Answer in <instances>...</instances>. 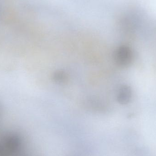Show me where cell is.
<instances>
[{"label":"cell","instance_id":"obj_1","mask_svg":"<svg viewBox=\"0 0 156 156\" xmlns=\"http://www.w3.org/2000/svg\"><path fill=\"white\" fill-rule=\"evenodd\" d=\"M133 59V54L131 49L126 46L120 47L115 51L114 59L115 63L122 67L129 66Z\"/></svg>","mask_w":156,"mask_h":156},{"label":"cell","instance_id":"obj_3","mask_svg":"<svg viewBox=\"0 0 156 156\" xmlns=\"http://www.w3.org/2000/svg\"><path fill=\"white\" fill-rule=\"evenodd\" d=\"M53 79L56 82L59 83H64L68 80L67 74L65 71H57L54 73Z\"/></svg>","mask_w":156,"mask_h":156},{"label":"cell","instance_id":"obj_2","mask_svg":"<svg viewBox=\"0 0 156 156\" xmlns=\"http://www.w3.org/2000/svg\"><path fill=\"white\" fill-rule=\"evenodd\" d=\"M132 90L129 86L124 85L119 89L117 100L121 104H126L130 102L132 97Z\"/></svg>","mask_w":156,"mask_h":156}]
</instances>
